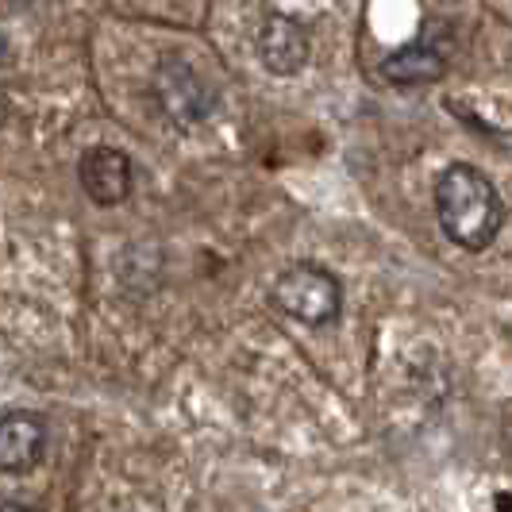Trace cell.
<instances>
[{"instance_id":"8992f818","label":"cell","mask_w":512,"mask_h":512,"mask_svg":"<svg viewBox=\"0 0 512 512\" xmlns=\"http://www.w3.org/2000/svg\"><path fill=\"white\" fill-rule=\"evenodd\" d=\"M47 451V420L39 412H4L0 416V470L4 474H27L35 470Z\"/></svg>"},{"instance_id":"ba28073f","label":"cell","mask_w":512,"mask_h":512,"mask_svg":"<svg viewBox=\"0 0 512 512\" xmlns=\"http://www.w3.org/2000/svg\"><path fill=\"white\" fill-rule=\"evenodd\" d=\"M0 512H39V509L27 505V501H0Z\"/></svg>"},{"instance_id":"6da1fadb","label":"cell","mask_w":512,"mask_h":512,"mask_svg":"<svg viewBox=\"0 0 512 512\" xmlns=\"http://www.w3.org/2000/svg\"><path fill=\"white\" fill-rule=\"evenodd\" d=\"M436 216L443 235L462 251H486L501 235L505 201L497 185L470 162L447 166L436 181Z\"/></svg>"},{"instance_id":"7a4b0ae2","label":"cell","mask_w":512,"mask_h":512,"mask_svg":"<svg viewBox=\"0 0 512 512\" xmlns=\"http://www.w3.org/2000/svg\"><path fill=\"white\" fill-rule=\"evenodd\" d=\"M274 305L282 308L285 316L301 320L308 328H328L339 320L343 308V285L332 270L316 266V262H297L278 274L274 282Z\"/></svg>"},{"instance_id":"30bf717a","label":"cell","mask_w":512,"mask_h":512,"mask_svg":"<svg viewBox=\"0 0 512 512\" xmlns=\"http://www.w3.org/2000/svg\"><path fill=\"white\" fill-rule=\"evenodd\" d=\"M8 120V93H4V85H0V124Z\"/></svg>"},{"instance_id":"5b68a950","label":"cell","mask_w":512,"mask_h":512,"mask_svg":"<svg viewBox=\"0 0 512 512\" xmlns=\"http://www.w3.org/2000/svg\"><path fill=\"white\" fill-rule=\"evenodd\" d=\"M255 54L258 62L274 77H293L305 70L308 62V31L293 16L270 12L255 35Z\"/></svg>"},{"instance_id":"277c9868","label":"cell","mask_w":512,"mask_h":512,"mask_svg":"<svg viewBox=\"0 0 512 512\" xmlns=\"http://www.w3.org/2000/svg\"><path fill=\"white\" fill-rule=\"evenodd\" d=\"M77 178L93 205L116 208L131 197L135 166H131L128 151H120V147H89L77 162Z\"/></svg>"},{"instance_id":"3957f363","label":"cell","mask_w":512,"mask_h":512,"mask_svg":"<svg viewBox=\"0 0 512 512\" xmlns=\"http://www.w3.org/2000/svg\"><path fill=\"white\" fill-rule=\"evenodd\" d=\"M151 97L162 112V120H170L174 128H197L205 124L216 108V93L208 89V81L189 58L181 54H162L151 77Z\"/></svg>"},{"instance_id":"9c48e42d","label":"cell","mask_w":512,"mask_h":512,"mask_svg":"<svg viewBox=\"0 0 512 512\" xmlns=\"http://www.w3.org/2000/svg\"><path fill=\"white\" fill-rule=\"evenodd\" d=\"M493 509H497V512H512V493H497Z\"/></svg>"},{"instance_id":"52a82bcc","label":"cell","mask_w":512,"mask_h":512,"mask_svg":"<svg viewBox=\"0 0 512 512\" xmlns=\"http://www.w3.org/2000/svg\"><path fill=\"white\" fill-rule=\"evenodd\" d=\"M378 74L389 85H432V81L447 74V58L432 43H409V47H401L389 58H382Z\"/></svg>"},{"instance_id":"8fae6325","label":"cell","mask_w":512,"mask_h":512,"mask_svg":"<svg viewBox=\"0 0 512 512\" xmlns=\"http://www.w3.org/2000/svg\"><path fill=\"white\" fill-rule=\"evenodd\" d=\"M0 51H4V35H0Z\"/></svg>"}]
</instances>
